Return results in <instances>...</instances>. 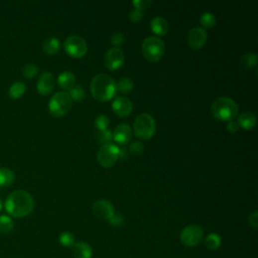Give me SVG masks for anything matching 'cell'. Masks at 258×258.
<instances>
[{
  "label": "cell",
  "mask_w": 258,
  "mask_h": 258,
  "mask_svg": "<svg viewBox=\"0 0 258 258\" xmlns=\"http://www.w3.org/2000/svg\"><path fill=\"white\" fill-rule=\"evenodd\" d=\"M4 208L10 216L14 218H23L33 211L34 201L28 192L17 190L7 197Z\"/></svg>",
  "instance_id": "1"
},
{
  "label": "cell",
  "mask_w": 258,
  "mask_h": 258,
  "mask_svg": "<svg viewBox=\"0 0 258 258\" xmlns=\"http://www.w3.org/2000/svg\"><path fill=\"white\" fill-rule=\"evenodd\" d=\"M91 93L93 97L101 102L111 100L116 94V83L107 74H98L91 81Z\"/></svg>",
  "instance_id": "2"
},
{
  "label": "cell",
  "mask_w": 258,
  "mask_h": 258,
  "mask_svg": "<svg viewBox=\"0 0 258 258\" xmlns=\"http://www.w3.org/2000/svg\"><path fill=\"white\" fill-rule=\"evenodd\" d=\"M239 106L231 98L220 97L211 105L212 115L220 121H231L238 115Z\"/></svg>",
  "instance_id": "3"
},
{
  "label": "cell",
  "mask_w": 258,
  "mask_h": 258,
  "mask_svg": "<svg viewBox=\"0 0 258 258\" xmlns=\"http://www.w3.org/2000/svg\"><path fill=\"white\" fill-rule=\"evenodd\" d=\"M133 130L137 137L143 140L151 139L157 130L155 118L149 113H141L136 116L133 123Z\"/></svg>",
  "instance_id": "4"
},
{
  "label": "cell",
  "mask_w": 258,
  "mask_h": 258,
  "mask_svg": "<svg viewBox=\"0 0 258 258\" xmlns=\"http://www.w3.org/2000/svg\"><path fill=\"white\" fill-rule=\"evenodd\" d=\"M72 106L73 100L71 99L69 93L65 91L57 92L50 100L49 111L56 117H62L69 113Z\"/></svg>",
  "instance_id": "5"
},
{
  "label": "cell",
  "mask_w": 258,
  "mask_h": 258,
  "mask_svg": "<svg viewBox=\"0 0 258 258\" xmlns=\"http://www.w3.org/2000/svg\"><path fill=\"white\" fill-rule=\"evenodd\" d=\"M166 51L165 43L158 36H149L142 43V54L151 62L160 61Z\"/></svg>",
  "instance_id": "6"
},
{
  "label": "cell",
  "mask_w": 258,
  "mask_h": 258,
  "mask_svg": "<svg viewBox=\"0 0 258 258\" xmlns=\"http://www.w3.org/2000/svg\"><path fill=\"white\" fill-rule=\"evenodd\" d=\"M119 159V147L114 143H105L103 144L97 155L98 163L103 168L113 167Z\"/></svg>",
  "instance_id": "7"
},
{
  "label": "cell",
  "mask_w": 258,
  "mask_h": 258,
  "mask_svg": "<svg viewBox=\"0 0 258 258\" xmlns=\"http://www.w3.org/2000/svg\"><path fill=\"white\" fill-rule=\"evenodd\" d=\"M65 51L73 58H83L88 52L86 41L79 35H71L65 41Z\"/></svg>",
  "instance_id": "8"
},
{
  "label": "cell",
  "mask_w": 258,
  "mask_h": 258,
  "mask_svg": "<svg viewBox=\"0 0 258 258\" xmlns=\"http://www.w3.org/2000/svg\"><path fill=\"white\" fill-rule=\"evenodd\" d=\"M204 238V231L198 225H190L180 232L181 243L188 247L198 246Z\"/></svg>",
  "instance_id": "9"
},
{
  "label": "cell",
  "mask_w": 258,
  "mask_h": 258,
  "mask_svg": "<svg viewBox=\"0 0 258 258\" xmlns=\"http://www.w3.org/2000/svg\"><path fill=\"white\" fill-rule=\"evenodd\" d=\"M124 61H125V55L123 51L119 48H112L108 50L104 58L105 66L111 71L121 68L124 64Z\"/></svg>",
  "instance_id": "10"
},
{
  "label": "cell",
  "mask_w": 258,
  "mask_h": 258,
  "mask_svg": "<svg viewBox=\"0 0 258 258\" xmlns=\"http://www.w3.org/2000/svg\"><path fill=\"white\" fill-rule=\"evenodd\" d=\"M207 39H208V33L206 29L201 26L192 28L188 34L189 45L194 50L202 49L205 46Z\"/></svg>",
  "instance_id": "11"
},
{
  "label": "cell",
  "mask_w": 258,
  "mask_h": 258,
  "mask_svg": "<svg viewBox=\"0 0 258 258\" xmlns=\"http://www.w3.org/2000/svg\"><path fill=\"white\" fill-rule=\"evenodd\" d=\"M94 215L101 220H108L115 214L114 206L107 200H98L92 207Z\"/></svg>",
  "instance_id": "12"
},
{
  "label": "cell",
  "mask_w": 258,
  "mask_h": 258,
  "mask_svg": "<svg viewBox=\"0 0 258 258\" xmlns=\"http://www.w3.org/2000/svg\"><path fill=\"white\" fill-rule=\"evenodd\" d=\"M55 77L50 72H44L39 78L38 84H36V89L42 96L50 95L55 88Z\"/></svg>",
  "instance_id": "13"
},
{
  "label": "cell",
  "mask_w": 258,
  "mask_h": 258,
  "mask_svg": "<svg viewBox=\"0 0 258 258\" xmlns=\"http://www.w3.org/2000/svg\"><path fill=\"white\" fill-rule=\"evenodd\" d=\"M112 109L120 117L128 116L133 110L132 102L126 97H116L112 103Z\"/></svg>",
  "instance_id": "14"
},
{
  "label": "cell",
  "mask_w": 258,
  "mask_h": 258,
  "mask_svg": "<svg viewBox=\"0 0 258 258\" xmlns=\"http://www.w3.org/2000/svg\"><path fill=\"white\" fill-rule=\"evenodd\" d=\"M112 135H113V139L116 142H118L120 144H126L130 141L131 136H132L131 128L128 124L121 123L115 127Z\"/></svg>",
  "instance_id": "15"
},
{
  "label": "cell",
  "mask_w": 258,
  "mask_h": 258,
  "mask_svg": "<svg viewBox=\"0 0 258 258\" xmlns=\"http://www.w3.org/2000/svg\"><path fill=\"white\" fill-rule=\"evenodd\" d=\"M72 254L75 258H91L93 251L89 244L85 242H77L72 246Z\"/></svg>",
  "instance_id": "16"
},
{
  "label": "cell",
  "mask_w": 258,
  "mask_h": 258,
  "mask_svg": "<svg viewBox=\"0 0 258 258\" xmlns=\"http://www.w3.org/2000/svg\"><path fill=\"white\" fill-rule=\"evenodd\" d=\"M152 30L158 35H165L170 29V24L168 20L162 16H157L151 21Z\"/></svg>",
  "instance_id": "17"
},
{
  "label": "cell",
  "mask_w": 258,
  "mask_h": 258,
  "mask_svg": "<svg viewBox=\"0 0 258 258\" xmlns=\"http://www.w3.org/2000/svg\"><path fill=\"white\" fill-rule=\"evenodd\" d=\"M76 77L70 71H65L61 73L58 77V84L64 90H70L75 86Z\"/></svg>",
  "instance_id": "18"
},
{
  "label": "cell",
  "mask_w": 258,
  "mask_h": 258,
  "mask_svg": "<svg viewBox=\"0 0 258 258\" xmlns=\"http://www.w3.org/2000/svg\"><path fill=\"white\" fill-rule=\"evenodd\" d=\"M238 124L245 130H250L256 125V116L251 112H243L238 117Z\"/></svg>",
  "instance_id": "19"
},
{
  "label": "cell",
  "mask_w": 258,
  "mask_h": 258,
  "mask_svg": "<svg viewBox=\"0 0 258 258\" xmlns=\"http://www.w3.org/2000/svg\"><path fill=\"white\" fill-rule=\"evenodd\" d=\"M15 174L7 168H0V188H7L14 182Z\"/></svg>",
  "instance_id": "20"
},
{
  "label": "cell",
  "mask_w": 258,
  "mask_h": 258,
  "mask_svg": "<svg viewBox=\"0 0 258 258\" xmlns=\"http://www.w3.org/2000/svg\"><path fill=\"white\" fill-rule=\"evenodd\" d=\"M61 49V43L60 40L57 38H54V36H51V38H48L44 44H43V50L47 55L53 56L56 55Z\"/></svg>",
  "instance_id": "21"
},
{
  "label": "cell",
  "mask_w": 258,
  "mask_h": 258,
  "mask_svg": "<svg viewBox=\"0 0 258 258\" xmlns=\"http://www.w3.org/2000/svg\"><path fill=\"white\" fill-rule=\"evenodd\" d=\"M26 90V86L24 83L22 82H15L14 84H12L9 88L8 91V95L11 99H20L22 97V95L25 93Z\"/></svg>",
  "instance_id": "22"
},
{
  "label": "cell",
  "mask_w": 258,
  "mask_h": 258,
  "mask_svg": "<svg viewBox=\"0 0 258 258\" xmlns=\"http://www.w3.org/2000/svg\"><path fill=\"white\" fill-rule=\"evenodd\" d=\"M257 65V55L253 53H249L243 55L240 59V66L245 70H250Z\"/></svg>",
  "instance_id": "23"
},
{
  "label": "cell",
  "mask_w": 258,
  "mask_h": 258,
  "mask_svg": "<svg viewBox=\"0 0 258 258\" xmlns=\"http://www.w3.org/2000/svg\"><path fill=\"white\" fill-rule=\"evenodd\" d=\"M133 82L130 78L123 77L119 79V81L116 83V92H120L123 94L130 93L133 89Z\"/></svg>",
  "instance_id": "24"
},
{
  "label": "cell",
  "mask_w": 258,
  "mask_h": 258,
  "mask_svg": "<svg viewBox=\"0 0 258 258\" xmlns=\"http://www.w3.org/2000/svg\"><path fill=\"white\" fill-rule=\"evenodd\" d=\"M13 229V222L10 217L0 216V234H8Z\"/></svg>",
  "instance_id": "25"
},
{
  "label": "cell",
  "mask_w": 258,
  "mask_h": 258,
  "mask_svg": "<svg viewBox=\"0 0 258 258\" xmlns=\"http://www.w3.org/2000/svg\"><path fill=\"white\" fill-rule=\"evenodd\" d=\"M205 244L208 249L216 250L221 246V244H222V240H221V237L218 234L212 233L206 237Z\"/></svg>",
  "instance_id": "26"
},
{
  "label": "cell",
  "mask_w": 258,
  "mask_h": 258,
  "mask_svg": "<svg viewBox=\"0 0 258 258\" xmlns=\"http://www.w3.org/2000/svg\"><path fill=\"white\" fill-rule=\"evenodd\" d=\"M69 95H70L71 99L74 100V101H81L85 98L86 93H85V90L82 86L75 85L73 88H71L69 90Z\"/></svg>",
  "instance_id": "27"
},
{
  "label": "cell",
  "mask_w": 258,
  "mask_h": 258,
  "mask_svg": "<svg viewBox=\"0 0 258 258\" xmlns=\"http://www.w3.org/2000/svg\"><path fill=\"white\" fill-rule=\"evenodd\" d=\"M40 72V68L34 64H26L22 68V75L27 79H32Z\"/></svg>",
  "instance_id": "28"
},
{
  "label": "cell",
  "mask_w": 258,
  "mask_h": 258,
  "mask_svg": "<svg viewBox=\"0 0 258 258\" xmlns=\"http://www.w3.org/2000/svg\"><path fill=\"white\" fill-rule=\"evenodd\" d=\"M200 22L202 23L203 26L211 28V27L215 26V24H216V22H217V19H216V16H215L214 13L207 11V12H204V13L201 15V17H200Z\"/></svg>",
  "instance_id": "29"
},
{
  "label": "cell",
  "mask_w": 258,
  "mask_h": 258,
  "mask_svg": "<svg viewBox=\"0 0 258 258\" xmlns=\"http://www.w3.org/2000/svg\"><path fill=\"white\" fill-rule=\"evenodd\" d=\"M60 243L64 247H71L75 244V236L71 232H64L60 236Z\"/></svg>",
  "instance_id": "30"
},
{
  "label": "cell",
  "mask_w": 258,
  "mask_h": 258,
  "mask_svg": "<svg viewBox=\"0 0 258 258\" xmlns=\"http://www.w3.org/2000/svg\"><path fill=\"white\" fill-rule=\"evenodd\" d=\"M96 139L102 143V144H105V143H109L110 141H111L113 139V135H112V132L111 130L109 129H106V130H101V131H98L97 134H96Z\"/></svg>",
  "instance_id": "31"
},
{
  "label": "cell",
  "mask_w": 258,
  "mask_h": 258,
  "mask_svg": "<svg viewBox=\"0 0 258 258\" xmlns=\"http://www.w3.org/2000/svg\"><path fill=\"white\" fill-rule=\"evenodd\" d=\"M109 124H110V120H109L108 116H106V115H103V114L98 115L95 119V126L98 129V131L108 129Z\"/></svg>",
  "instance_id": "32"
},
{
  "label": "cell",
  "mask_w": 258,
  "mask_h": 258,
  "mask_svg": "<svg viewBox=\"0 0 258 258\" xmlns=\"http://www.w3.org/2000/svg\"><path fill=\"white\" fill-rule=\"evenodd\" d=\"M144 151L143 143L140 141H134L129 145V152L133 156H140Z\"/></svg>",
  "instance_id": "33"
},
{
  "label": "cell",
  "mask_w": 258,
  "mask_h": 258,
  "mask_svg": "<svg viewBox=\"0 0 258 258\" xmlns=\"http://www.w3.org/2000/svg\"><path fill=\"white\" fill-rule=\"evenodd\" d=\"M132 4L135 9L142 11V10L149 8L153 4V2L151 1V0H134Z\"/></svg>",
  "instance_id": "34"
},
{
  "label": "cell",
  "mask_w": 258,
  "mask_h": 258,
  "mask_svg": "<svg viewBox=\"0 0 258 258\" xmlns=\"http://www.w3.org/2000/svg\"><path fill=\"white\" fill-rule=\"evenodd\" d=\"M124 222V218L122 215L120 214H114L111 218L109 219V223L113 227H119L123 224Z\"/></svg>",
  "instance_id": "35"
},
{
  "label": "cell",
  "mask_w": 258,
  "mask_h": 258,
  "mask_svg": "<svg viewBox=\"0 0 258 258\" xmlns=\"http://www.w3.org/2000/svg\"><path fill=\"white\" fill-rule=\"evenodd\" d=\"M124 41H125V36L121 32H116L111 36V43L112 45L115 46V48H118L119 46L123 45Z\"/></svg>",
  "instance_id": "36"
},
{
  "label": "cell",
  "mask_w": 258,
  "mask_h": 258,
  "mask_svg": "<svg viewBox=\"0 0 258 258\" xmlns=\"http://www.w3.org/2000/svg\"><path fill=\"white\" fill-rule=\"evenodd\" d=\"M129 17H130L131 21H133V22H140L143 19V12L138 9H133L130 12Z\"/></svg>",
  "instance_id": "37"
},
{
  "label": "cell",
  "mask_w": 258,
  "mask_h": 258,
  "mask_svg": "<svg viewBox=\"0 0 258 258\" xmlns=\"http://www.w3.org/2000/svg\"><path fill=\"white\" fill-rule=\"evenodd\" d=\"M249 225L253 228V229H257V225H258V212L254 211L252 214H250L249 218Z\"/></svg>",
  "instance_id": "38"
},
{
  "label": "cell",
  "mask_w": 258,
  "mask_h": 258,
  "mask_svg": "<svg viewBox=\"0 0 258 258\" xmlns=\"http://www.w3.org/2000/svg\"><path fill=\"white\" fill-rule=\"evenodd\" d=\"M239 128H240V126H239V124H238L237 121L231 120V121H229V122L227 123V130H228L229 132H232V133L237 132Z\"/></svg>",
  "instance_id": "39"
},
{
  "label": "cell",
  "mask_w": 258,
  "mask_h": 258,
  "mask_svg": "<svg viewBox=\"0 0 258 258\" xmlns=\"http://www.w3.org/2000/svg\"><path fill=\"white\" fill-rule=\"evenodd\" d=\"M2 207H3V204H2V201H1V200H0V211H1V210H2Z\"/></svg>",
  "instance_id": "40"
}]
</instances>
